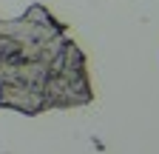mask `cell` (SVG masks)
<instances>
[{
	"label": "cell",
	"instance_id": "6da1fadb",
	"mask_svg": "<svg viewBox=\"0 0 159 154\" xmlns=\"http://www.w3.org/2000/svg\"><path fill=\"white\" fill-rule=\"evenodd\" d=\"M91 100L88 57L48 6L31 3L20 17H0V108L37 117Z\"/></svg>",
	"mask_w": 159,
	"mask_h": 154
}]
</instances>
